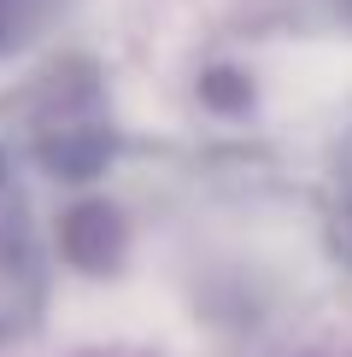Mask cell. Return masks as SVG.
Here are the masks:
<instances>
[{"label": "cell", "instance_id": "cell-1", "mask_svg": "<svg viewBox=\"0 0 352 357\" xmlns=\"http://www.w3.org/2000/svg\"><path fill=\"white\" fill-rule=\"evenodd\" d=\"M24 146L36 165L59 182H94L117 153L112 100L106 82L88 59H59V65L24 94Z\"/></svg>", "mask_w": 352, "mask_h": 357}, {"label": "cell", "instance_id": "cell-2", "mask_svg": "<svg viewBox=\"0 0 352 357\" xmlns=\"http://www.w3.org/2000/svg\"><path fill=\"white\" fill-rule=\"evenodd\" d=\"M47 310V252L29 222V205L0 141V340H24Z\"/></svg>", "mask_w": 352, "mask_h": 357}, {"label": "cell", "instance_id": "cell-3", "mask_svg": "<svg viewBox=\"0 0 352 357\" xmlns=\"http://www.w3.org/2000/svg\"><path fill=\"white\" fill-rule=\"evenodd\" d=\"M59 252L88 275L117 270V258H124V217L106 199H77L59 217Z\"/></svg>", "mask_w": 352, "mask_h": 357}, {"label": "cell", "instance_id": "cell-4", "mask_svg": "<svg viewBox=\"0 0 352 357\" xmlns=\"http://www.w3.org/2000/svg\"><path fill=\"white\" fill-rule=\"evenodd\" d=\"M47 18H53V0H0V59L24 53L47 29Z\"/></svg>", "mask_w": 352, "mask_h": 357}, {"label": "cell", "instance_id": "cell-5", "mask_svg": "<svg viewBox=\"0 0 352 357\" xmlns=\"http://www.w3.org/2000/svg\"><path fill=\"white\" fill-rule=\"evenodd\" d=\"M341 246L352 252V188H346V199H341Z\"/></svg>", "mask_w": 352, "mask_h": 357}]
</instances>
